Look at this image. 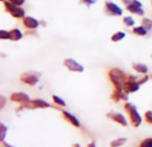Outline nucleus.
Returning a JSON list of instances; mask_svg holds the SVG:
<instances>
[{"mask_svg": "<svg viewBox=\"0 0 152 147\" xmlns=\"http://www.w3.org/2000/svg\"><path fill=\"white\" fill-rule=\"evenodd\" d=\"M128 76L125 71L119 67H112L107 71V77L114 87H123L124 84L128 80Z\"/></svg>", "mask_w": 152, "mask_h": 147, "instance_id": "f257e3e1", "label": "nucleus"}, {"mask_svg": "<svg viewBox=\"0 0 152 147\" xmlns=\"http://www.w3.org/2000/svg\"><path fill=\"white\" fill-rule=\"evenodd\" d=\"M124 108L125 112L129 115V118L132 126L134 127H139L142 123V117L139 113L136 105H134L130 101H125Z\"/></svg>", "mask_w": 152, "mask_h": 147, "instance_id": "f03ea898", "label": "nucleus"}, {"mask_svg": "<svg viewBox=\"0 0 152 147\" xmlns=\"http://www.w3.org/2000/svg\"><path fill=\"white\" fill-rule=\"evenodd\" d=\"M125 10L132 15H135L140 17L145 15V11L143 9V5L140 0H121Z\"/></svg>", "mask_w": 152, "mask_h": 147, "instance_id": "7ed1b4c3", "label": "nucleus"}, {"mask_svg": "<svg viewBox=\"0 0 152 147\" xmlns=\"http://www.w3.org/2000/svg\"><path fill=\"white\" fill-rule=\"evenodd\" d=\"M104 12L107 16L120 17L124 15V9L112 0H107L104 3Z\"/></svg>", "mask_w": 152, "mask_h": 147, "instance_id": "20e7f679", "label": "nucleus"}, {"mask_svg": "<svg viewBox=\"0 0 152 147\" xmlns=\"http://www.w3.org/2000/svg\"><path fill=\"white\" fill-rule=\"evenodd\" d=\"M5 5V9L7 13H9L12 16L21 19L25 17V10L22 7L15 6L9 1H4Z\"/></svg>", "mask_w": 152, "mask_h": 147, "instance_id": "39448f33", "label": "nucleus"}, {"mask_svg": "<svg viewBox=\"0 0 152 147\" xmlns=\"http://www.w3.org/2000/svg\"><path fill=\"white\" fill-rule=\"evenodd\" d=\"M64 65L72 73H83L85 70V67L83 64L75 60L74 58L72 57H67L64 60Z\"/></svg>", "mask_w": 152, "mask_h": 147, "instance_id": "423d86ee", "label": "nucleus"}, {"mask_svg": "<svg viewBox=\"0 0 152 147\" xmlns=\"http://www.w3.org/2000/svg\"><path fill=\"white\" fill-rule=\"evenodd\" d=\"M39 76H40V74L36 73V72L24 73L21 76V81L23 84H26V85H31V86H34L39 83Z\"/></svg>", "mask_w": 152, "mask_h": 147, "instance_id": "0eeeda50", "label": "nucleus"}, {"mask_svg": "<svg viewBox=\"0 0 152 147\" xmlns=\"http://www.w3.org/2000/svg\"><path fill=\"white\" fill-rule=\"evenodd\" d=\"M110 99L115 102H119L121 101L125 102L129 100V93L123 87H114V91L110 96Z\"/></svg>", "mask_w": 152, "mask_h": 147, "instance_id": "6e6552de", "label": "nucleus"}, {"mask_svg": "<svg viewBox=\"0 0 152 147\" xmlns=\"http://www.w3.org/2000/svg\"><path fill=\"white\" fill-rule=\"evenodd\" d=\"M51 104L45 100L42 99H35V100H31L30 102L27 104H23L21 106L20 109L23 108H27V109H48L50 108Z\"/></svg>", "mask_w": 152, "mask_h": 147, "instance_id": "1a4fd4ad", "label": "nucleus"}, {"mask_svg": "<svg viewBox=\"0 0 152 147\" xmlns=\"http://www.w3.org/2000/svg\"><path fill=\"white\" fill-rule=\"evenodd\" d=\"M107 117L110 119H112L113 121L120 124L121 126H128V121L126 119V118L124 117V115H123L122 113L120 112H117V111H114V110H111L109 111L107 114Z\"/></svg>", "mask_w": 152, "mask_h": 147, "instance_id": "9d476101", "label": "nucleus"}, {"mask_svg": "<svg viewBox=\"0 0 152 147\" xmlns=\"http://www.w3.org/2000/svg\"><path fill=\"white\" fill-rule=\"evenodd\" d=\"M140 85L138 83L137 80L133 79H128L123 85V88L130 94V93H134L138 92L140 88Z\"/></svg>", "mask_w": 152, "mask_h": 147, "instance_id": "9b49d317", "label": "nucleus"}, {"mask_svg": "<svg viewBox=\"0 0 152 147\" xmlns=\"http://www.w3.org/2000/svg\"><path fill=\"white\" fill-rule=\"evenodd\" d=\"M10 99H11V101H13L15 102L21 103L22 105L27 104L31 101L30 96L25 93H15L10 96Z\"/></svg>", "mask_w": 152, "mask_h": 147, "instance_id": "f8f14e48", "label": "nucleus"}, {"mask_svg": "<svg viewBox=\"0 0 152 147\" xmlns=\"http://www.w3.org/2000/svg\"><path fill=\"white\" fill-rule=\"evenodd\" d=\"M132 68L133 69V71L138 74V75H148V72H149V68L148 66L144 64V63H140V62H135L132 63Z\"/></svg>", "mask_w": 152, "mask_h": 147, "instance_id": "ddd939ff", "label": "nucleus"}, {"mask_svg": "<svg viewBox=\"0 0 152 147\" xmlns=\"http://www.w3.org/2000/svg\"><path fill=\"white\" fill-rule=\"evenodd\" d=\"M23 24L24 25V27H26L27 29L30 30H36L39 28L40 22L38 21L36 18L31 17V16H25L23 20Z\"/></svg>", "mask_w": 152, "mask_h": 147, "instance_id": "4468645a", "label": "nucleus"}, {"mask_svg": "<svg viewBox=\"0 0 152 147\" xmlns=\"http://www.w3.org/2000/svg\"><path fill=\"white\" fill-rule=\"evenodd\" d=\"M62 116L64 117V118L66 121H68L73 126H75V127H80L81 126L80 120L76 118L73 114H72L71 112H69L67 110H62Z\"/></svg>", "mask_w": 152, "mask_h": 147, "instance_id": "2eb2a0df", "label": "nucleus"}, {"mask_svg": "<svg viewBox=\"0 0 152 147\" xmlns=\"http://www.w3.org/2000/svg\"><path fill=\"white\" fill-rule=\"evenodd\" d=\"M132 33L136 35V36H139V37H146L149 34L148 31L142 25V24H140V25H135L132 29Z\"/></svg>", "mask_w": 152, "mask_h": 147, "instance_id": "dca6fc26", "label": "nucleus"}, {"mask_svg": "<svg viewBox=\"0 0 152 147\" xmlns=\"http://www.w3.org/2000/svg\"><path fill=\"white\" fill-rule=\"evenodd\" d=\"M122 23L128 29H132L136 24V21L132 15H126V16L123 17Z\"/></svg>", "mask_w": 152, "mask_h": 147, "instance_id": "f3484780", "label": "nucleus"}, {"mask_svg": "<svg viewBox=\"0 0 152 147\" xmlns=\"http://www.w3.org/2000/svg\"><path fill=\"white\" fill-rule=\"evenodd\" d=\"M125 37H126V32H125L118 31V32H115L114 34H112V36H111L110 40H111V41H112V42L116 43V42H120L121 40H124V39H125Z\"/></svg>", "mask_w": 152, "mask_h": 147, "instance_id": "a211bd4d", "label": "nucleus"}, {"mask_svg": "<svg viewBox=\"0 0 152 147\" xmlns=\"http://www.w3.org/2000/svg\"><path fill=\"white\" fill-rule=\"evenodd\" d=\"M10 37H11V40L14 41H18L23 38V32H21V30L19 29H13L10 31Z\"/></svg>", "mask_w": 152, "mask_h": 147, "instance_id": "6ab92c4d", "label": "nucleus"}, {"mask_svg": "<svg viewBox=\"0 0 152 147\" xmlns=\"http://www.w3.org/2000/svg\"><path fill=\"white\" fill-rule=\"evenodd\" d=\"M126 142H127V138L126 137H119V138H116V139L111 141L110 146L111 147H121Z\"/></svg>", "mask_w": 152, "mask_h": 147, "instance_id": "aec40b11", "label": "nucleus"}, {"mask_svg": "<svg viewBox=\"0 0 152 147\" xmlns=\"http://www.w3.org/2000/svg\"><path fill=\"white\" fill-rule=\"evenodd\" d=\"M150 33H152V19L151 18H148V17H143L141 19V24Z\"/></svg>", "mask_w": 152, "mask_h": 147, "instance_id": "412c9836", "label": "nucleus"}, {"mask_svg": "<svg viewBox=\"0 0 152 147\" xmlns=\"http://www.w3.org/2000/svg\"><path fill=\"white\" fill-rule=\"evenodd\" d=\"M52 100H53V102L57 105L58 107H61V108H64V107H66V102L64 101V100H63L61 97L57 96V95H53L52 96Z\"/></svg>", "mask_w": 152, "mask_h": 147, "instance_id": "4be33fe9", "label": "nucleus"}, {"mask_svg": "<svg viewBox=\"0 0 152 147\" xmlns=\"http://www.w3.org/2000/svg\"><path fill=\"white\" fill-rule=\"evenodd\" d=\"M7 126H5L3 123L0 122V142H4L6 135H7Z\"/></svg>", "mask_w": 152, "mask_h": 147, "instance_id": "5701e85b", "label": "nucleus"}, {"mask_svg": "<svg viewBox=\"0 0 152 147\" xmlns=\"http://www.w3.org/2000/svg\"><path fill=\"white\" fill-rule=\"evenodd\" d=\"M139 147H152V137H148L142 140Z\"/></svg>", "mask_w": 152, "mask_h": 147, "instance_id": "b1692460", "label": "nucleus"}, {"mask_svg": "<svg viewBox=\"0 0 152 147\" xmlns=\"http://www.w3.org/2000/svg\"><path fill=\"white\" fill-rule=\"evenodd\" d=\"M10 32L5 31V30H0V40H10Z\"/></svg>", "mask_w": 152, "mask_h": 147, "instance_id": "393cba45", "label": "nucleus"}, {"mask_svg": "<svg viewBox=\"0 0 152 147\" xmlns=\"http://www.w3.org/2000/svg\"><path fill=\"white\" fill-rule=\"evenodd\" d=\"M144 118L146 120V122L152 124V110H148L145 112L144 114Z\"/></svg>", "mask_w": 152, "mask_h": 147, "instance_id": "a878e982", "label": "nucleus"}, {"mask_svg": "<svg viewBox=\"0 0 152 147\" xmlns=\"http://www.w3.org/2000/svg\"><path fill=\"white\" fill-rule=\"evenodd\" d=\"M79 1H80L82 4L85 5L87 7H91L92 5H94V4L97 3L98 0H79Z\"/></svg>", "mask_w": 152, "mask_h": 147, "instance_id": "bb28decb", "label": "nucleus"}, {"mask_svg": "<svg viewBox=\"0 0 152 147\" xmlns=\"http://www.w3.org/2000/svg\"><path fill=\"white\" fill-rule=\"evenodd\" d=\"M7 1H9L13 5L18 6V7H22L25 3V0H7Z\"/></svg>", "mask_w": 152, "mask_h": 147, "instance_id": "cd10ccee", "label": "nucleus"}, {"mask_svg": "<svg viewBox=\"0 0 152 147\" xmlns=\"http://www.w3.org/2000/svg\"><path fill=\"white\" fill-rule=\"evenodd\" d=\"M7 104V99L4 96L0 95V110H1Z\"/></svg>", "mask_w": 152, "mask_h": 147, "instance_id": "c85d7f7f", "label": "nucleus"}, {"mask_svg": "<svg viewBox=\"0 0 152 147\" xmlns=\"http://www.w3.org/2000/svg\"><path fill=\"white\" fill-rule=\"evenodd\" d=\"M87 147H96V143L95 142H91L88 144Z\"/></svg>", "mask_w": 152, "mask_h": 147, "instance_id": "c756f323", "label": "nucleus"}, {"mask_svg": "<svg viewBox=\"0 0 152 147\" xmlns=\"http://www.w3.org/2000/svg\"><path fill=\"white\" fill-rule=\"evenodd\" d=\"M72 147H82L79 143H74V144H72Z\"/></svg>", "mask_w": 152, "mask_h": 147, "instance_id": "7c9ffc66", "label": "nucleus"}, {"mask_svg": "<svg viewBox=\"0 0 152 147\" xmlns=\"http://www.w3.org/2000/svg\"><path fill=\"white\" fill-rule=\"evenodd\" d=\"M4 146H5V147H13V146H11V145L7 144V143H4Z\"/></svg>", "mask_w": 152, "mask_h": 147, "instance_id": "2f4dec72", "label": "nucleus"}, {"mask_svg": "<svg viewBox=\"0 0 152 147\" xmlns=\"http://www.w3.org/2000/svg\"><path fill=\"white\" fill-rule=\"evenodd\" d=\"M150 6H151V8H152V0H150Z\"/></svg>", "mask_w": 152, "mask_h": 147, "instance_id": "473e14b6", "label": "nucleus"}, {"mask_svg": "<svg viewBox=\"0 0 152 147\" xmlns=\"http://www.w3.org/2000/svg\"><path fill=\"white\" fill-rule=\"evenodd\" d=\"M150 79L152 80V73H151V75H150Z\"/></svg>", "mask_w": 152, "mask_h": 147, "instance_id": "72a5a7b5", "label": "nucleus"}, {"mask_svg": "<svg viewBox=\"0 0 152 147\" xmlns=\"http://www.w3.org/2000/svg\"><path fill=\"white\" fill-rule=\"evenodd\" d=\"M0 1H7V0H0Z\"/></svg>", "mask_w": 152, "mask_h": 147, "instance_id": "f704fd0d", "label": "nucleus"}, {"mask_svg": "<svg viewBox=\"0 0 152 147\" xmlns=\"http://www.w3.org/2000/svg\"><path fill=\"white\" fill-rule=\"evenodd\" d=\"M151 57H152V54H151Z\"/></svg>", "mask_w": 152, "mask_h": 147, "instance_id": "c9c22d12", "label": "nucleus"}]
</instances>
